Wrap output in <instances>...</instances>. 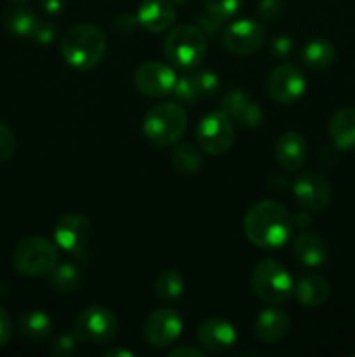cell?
Instances as JSON below:
<instances>
[{
    "instance_id": "ffe728a7",
    "label": "cell",
    "mask_w": 355,
    "mask_h": 357,
    "mask_svg": "<svg viewBox=\"0 0 355 357\" xmlns=\"http://www.w3.org/2000/svg\"><path fill=\"white\" fill-rule=\"evenodd\" d=\"M292 255L305 267H320L327 260L326 241L317 234L303 230L292 243Z\"/></svg>"
},
{
    "instance_id": "f35d334b",
    "label": "cell",
    "mask_w": 355,
    "mask_h": 357,
    "mask_svg": "<svg viewBox=\"0 0 355 357\" xmlns=\"http://www.w3.org/2000/svg\"><path fill=\"white\" fill-rule=\"evenodd\" d=\"M113 26H115V30L122 31V33H131V31L138 26V20H136V16L122 14V16H118L117 20H115Z\"/></svg>"
},
{
    "instance_id": "f546056e",
    "label": "cell",
    "mask_w": 355,
    "mask_h": 357,
    "mask_svg": "<svg viewBox=\"0 0 355 357\" xmlns=\"http://www.w3.org/2000/svg\"><path fill=\"white\" fill-rule=\"evenodd\" d=\"M171 94H173L178 101H181V103H194V101H197L198 98H200L197 86H195L194 82V77L191 75L178 77L176 84H174L173 87V93Z\"/></svg>"
},
{
    "instance_id": "74e56055",
    "label": "cell",
    "mask_w": 355,
    "mask_h": 357,
    "mask_svg": "<svg viewBox=\"0 0 355 357\" xmlns=\"http://www.w3.org/2000/svg\"><path fill=\"white\" fill-rule=\"evenodd\" d=\"M197 21H198V24H200V30L204 31V35L207 33V35H214L216 31L219 30V26H221V23L223 21L221 20H218V17H214V16H211V14H207V16H198L197 17Z\"/></svg>"
},
{
    "instance_id": "5bb4252c",
    "label": "cell",
    "mask_w": 355,
    "mask_h": 357,
    "mask_svg": "<svg viewBox=\"0 0 355 357\" xmlns=\"http://www.w3.org/2000/svg\"><path fill=\"white\" fill-rule=\"evenodd\" d=\"M221 110L233 124L244 129H256L263 122V110L244 89L228 91L221 100Z\"/></svg>"
},
{
    "instance_id": "ba28073f",
    "label": "cell",
    "mask_w": 355,
    "mask_h": 357,
    "mask_svg": "<svg viewBox=\"0 0 355 357\" xmlns=\"http://www.w3.org/2000/svg\"><path fill=\"white\" fill-rule=\"evenodd\" d=\"M195 138L198 146L209 155H223L232 149L235 142V131H233V122L223 110L209 112L207 115L200 119L197 129H195Z\"/></svg>"
},
{
    "instance_id": "7a4b0ae2",
    "label": "cell",
    "mask_w": 355,
    "mask_h": 357,
    "mask_svg": "<svg viewBox=\"0 0 355 357\" xmlns=\"http://www.w3.org/2000/svg\"><path fill=\"white\" fill-rule=\"evenodd\" d=\"M59 49L66 65L86 72L101 63L106 51V37L94 24L80 23L65 31Z\"/></svg>"
},
{
    "instance_id": "d6a6232c",
    "label": "cell",
    "mask_w": 355,
    "mask_h": 357,
    "mask_svg": "<svg viewBox=\"0 0 355 357\" xmlns=\"http://www.w3.org/2000/svg\"><path fill=\"white\" fill-rule=\"evenodd\" d=\"M16 152V136L13 129L6 124H0V164L7 162Z\"/></svg>"
},
{
    "instance_id": "44dd1931",
    "label": "cell",
    "mask_w": 355,
    "mask_h": 357,
    "mask_svg": "<svg viewBox=\"0 0 355 357\" xmlns=\"http://www.w3.org/2000/svg\"><path fill=\"white\" fill-rule=\"evenodd\" d=\"M329 138L340 150L355 149V108L345 107L329 121Z\"/></svg>"
},
{
    "instance_id": "52a82bcc",
    "label": "cell",
    "mask_w": 355,
    "mask_h": 357,
    "mask_svg": "<svg viewBox=\"0 0 355 357\" xmlns=\"http://www.w3.org/2000/svg\"><path fill=\"white\" fill-rule=\"evenodd\" d=\"M73 333L87 344H110L118 333V319L106 307L90 305L77 316Z\"/></svg>"
},
{
    "instance_id": "8d00e7d4",
    "label": "cell",
    "mask_w": 355,
    "mask_h": 357,
    "mask_svg": "<svg viewBox=\"0 0 355 357\" xmlns=\"http://www.w3.org/2000/svg\"><path fill=\"white\" fill-rule=\"evenodd\" d=\"M13 337V323H10L9 314L0 309V347H6Z\"/></svg>"
},
{
    "instance_id": "836d02e7",
    "label": "cell",
    "mask_w": 355,
    "mask_h": 357,
    "mask_svg": "<svg viewBox=\"0 0 355 357\" xmlns=\"http://www.w3.org/2000/svg\"><path fill=\"white\" fill-rule=\"evenodd\" d=\"M284 14L282 0H260L258 3V16L263 21H277Z\"/></svg>"
},
{
    "instance_id": "cb8c5ba5",
    "label": "cell",
    "mask_w": 355,
    "mask_h": 357,
    "mask_svg": "<svg viewBox=\"0 0 355 357\" xmlns=\"http://www.w3.org/2000/svg\"><path fill=\"white\" fill-rule=\"evenodd\" d=\"M49 284L59 293H70L79 291L80 286H82V272L77 265H73L72 261H63V264H56L52 267V271L49 272Z\"/></svg>"
},
{
    "instance_id": "4316f807",
    "label": "cell",
    "mask_w": 355,
    "mask_h": 357,
    "mask_svg": "<svg viewBox=\"0 0 355 357\" xmlns=\"http://www.w3.org/2000/svg\"><path fill=\"white\" fill-rule=\"evenodd\" d=\"M171 164H173L174 171H178L183 176H191L197 173L202 166V155L191 143H181L173 150L171 155Z\"/></svg>"
},
{
    "instance_id": "30bf717a",
    "label": "cell",
    "mask_w": 355,
    "mask_h": 357,
    "mask_svg": "<svg viewBox=\"0 0 355 357\" xmlns=\"http://www.w3.org/2000/svg\"><path fill=\"white\" fill-rule=\"evenodd\" d=\"M306 80L303 73L292 65H281L274 68L267 80V93L270 100L281 105H291L303 98Z\"/></svg>"
},
{
    "instance_id": "9a60e30c",
    "label": "cell",
    "mask_w": 355,
    "mask_h": 357,
    "mask_svg": "<svg viewBox=\"0 0 355 357\" xmlns=\"http://www.w3.org/2000/svg\"><path fill=\"white\" fill-rule=\"evenodd\" d=\"M292 192L299 204L312 213H320L329 206L331 202V187L326 178L319 173H303L296 178L292 185Z\"/></svg>"
},
{
    "instance_id": "ee69618b",
    "label": "cell",
    "mask_w": 355,
    "mask_h": 357,
    "mask_svg": "<svg viewBox=\"0 0 355 357\" xmlns=\"http://www.w3.org/2000/svg\"><path fill=\"white\" fill-rule=\"evenodd\" d=\"M171 2H178V3H183V2H187V0H171Z\"/></svg>"
},
{
    "instance_id": "e575fe53",
    "label": "cell",
    "mask_w": 355,
    "mask_h": 357,
    "mask_svg": "<svg viewBox=\"0 0 355 357\" xmlns=\"http://www.w3.org/2000/svg\"><path fill=\"white\" fill-rule=\"evenodd\" d=\"M31 38H33L37 44H42V45L51 44V42L56 38V26L52 23H49V21H40V23L37 24V28H35Z\"/></svg>"
},
{
    "instance_id": "8fae6325",
    "label": "cell",
    "mask_w": 355,
    "mask_h": 357,
    "mask_svg": "<svg viewBox=\"0 0 355 357\" xmlns=\"http://www.w3.org/2000/svg\"><path fill=\"white\" fill-rule=\"evenodd\" d=\"M223 45L237 56L254 54L265 42V28L254 20H239L223 31Z\"/></svg>"
},
{
    "instance_id": "2e32d148",
    "label": "cell",
    "mask_w": 355,
    "mask_h": 357,
    "mask_svg": "<svg viewBox=\"0 0 355 357\" xmlns=\"http://www.w3.org/2000/svg\"><path fill=\"white\" fill-rule=\"evenodd\" d=\"M197 340L205 351L212 354H221L235 345V326L223 317H209L198 326Z\"/></svg>"
},
{
    "instance_id": "7bdbcfd3",
    "label": "cell",
    "mask_w": 355,
    "mask_h": 357,
    "mask_svg": "<svg viewBox=\"0 0 355 357\" xmlns=\"http://www.w3.org/2000/svg\"><path fill=\"white\" fill-rule=\"evenodd\" d=\"M104 357H134V354L125 349H111V351L104 352Z\"/></svg>"
},
{
    "instance_id": "bcb514c9",
    "label": "cell",
    "mask_w": 355,
    "mask_h": 357,
    "mask_svg": "<svg viewBox=\"0 0 355 357\" xmlns=\"http://www.w3.org/2000/svg\"><path fill=\"white\" fill-rule=\"evenodd\" d=\"M352 356H354V357H355V352H354V354H352Z\"/></svg>"
},
{
    "instance_id": "f1b7e54d",
    "label": "cell",
    "mask_w": 355,
    "mask_h": 357,
    "mask_svg": "<svg viewBox=\"0 0 355 357\" xmlns=\"http://www.w3.org/2000/svg\"><path fill=\"white\" fill-rule=\"evenodd\" d=\"M202 6H204L207 14L221 21H226L228 17L235 16L239 13L242 0H202Z\"/></svg>"
},
{
    "instance_id": "9c48e42d",
    "label": "cell",
    "mask_w": 355,
    "mask_h": 357,
    "mask_svg": "<svg viewBox=\"0 0 355 357\" xmlns=\"http://www.w3.org/2000/svg\"><path fill=\"white\" fill-rule=\"evenodd\" d=\"M183 331V319L174 309H157L146 317L145 333L146 344L155 349H164L173 345Z\"/></svg>"
},
{
    "instance_id": "6da1fadb",
    "label": "cell",
    "mask_w": 355,
    "mask_h": 357,
    "mask_svg": "<svg viewBox=\"0 0 355 357\" xmlns=\"http://www.w3.org/2000/svg\"><path fill=\"white\" fill-rule=\"evenodd\" d=\"M292 216L281 202L260 201L244 216V234L254 246L263 250L282 248L292 234Z\"/></svg>"
},
{
    "instance_id": "603a6c76",
    "label": "cell",
    "mask_w": 355,
    "mask_h": 357,
    "mask_svg": "<svg viewBox=\"0 0 355 357\" xmlns=\"http://www.w3.org/2000/svg\"><path fill=\"white\" fill-rule=\"evenodd\" d=\"M21 335L30 342H42L52 333V319L44 310H28L17 321Z\"/></svg>"
},
{
    "instance_id": "4fadbf2b",
    "label": "cell",
    "mask_w": 355,
    "mask_h": 357,
    "mask_svg": "<svg viewBox=\"0 0 355 357\" xmlns=\"http://www.w3.org/2000/svg\"><path fill=\"white\" fill-rule=\"evenodd\" d=\"M93 234L90 222L80 213H68L56 222L54 244L68 253H80Z\"/></svg>"
},
{
    "instance_id": "e0dca14e",
    "label": "cell",
    "mask_w": 355,
    "mask_h": 357,
    "mask_svg": "<svg viewBox=\"0 0 355 357\" xmlns=\"http://www.w3.org/2000/svg\"><path fill=\"white\" fill-rule=\"evenodd\" d=\"M136 20L146 31L160 33L173 26L176 10L171 0H145L136 13Z\"/></svg>"
},
{
    "instance_id": "f6af8a7d",
    "label": "cell",
    "mask_w": 355,
    "mask_h": 357,
    "mask_svg": "<svg viewBox=\"0 0 355 357\" xmlns=\"http://www.w3.org/2000/svg\"><path fill=\"white\" fill-rule=\"evenodd\" d=\"M13 2H17V3H23V2H28V0H13Z\"/></svg>"
},
{
    "instance_id": "4dcf8cb0",
    "label": "cell",
    "mask_w": 355,
    "mask_h": 357,
    "mask_svg": "<svg viewBox=\"0 0 355 357\" xmlns=\"http://www.w3.org/2000/svg\"><path fill=\"white\" fill-rule=\"evenodd\" d=\"M194 82L197 86V91L200 96H212L219 89V77L212 70H198L191 73Z\"/></svg>"
},
{
    "instance_id": "3957f363",
    "label": "cell",
    "mask_w": 355,
    "mask_h": 357,
    "mask_svg": "<svg viewBox=\"0 0 355 357\" xmlns=\"http://www.w3.org/2000/svg\"><path fill=\"white\" fill-rule=\"evenodd\" d=\"M188 126L187 112L176 103H157L146 112L143 132L155 146H171L181 139Z\"/></svg>"
},
{
    "instance_id": "ab89813d",
    "label": "cell",
    "mask_w": 355,
    "mask_h": 357,
    "mask_svg": "<svg viewBox=\"0 0 355 357\" xmlns=\"http://www.w3.org/2000/svg\"><path fill=\"white\" fill-rule=\"evenodd\" d=\"M202 356H204V352L198 351V349L195 347H188V345H181V347L173 349V351L169 352V357H202Z\"/></svg>"
},
{
    "instance_id": "8992f818",
    "label": "cell",
    "mask_w": 355,
    "mask_h": 357,
    "mask_svg": "<svg viewBox=\"0 0 355 357\" xmlns=\"http://www.w3.org/2000/svg\"><path fill=\"white\" fill-rule=\"evenodd\" d=\"M14 267L26 278L47 275L58 264V248L40 236L24 237L13 253Z\"/></svg>"
},
{
    "instance_id": "7c38bea8",
    "label": "cell",
    "mask_w": 355,
    "mask_h": 357,
    "mask_svg": "<svg viewBox=\"0 0 355 357\" xmlns=\"http://www.w3.org/2000/svg\"><path fill=\"white\" fill-rule=\"evenodd\" d=\"M176 79L174 70L160 61L141 63L134 72L136 89L148 98H162L173 93Z\"/></svg>"
},
{
    "instance_id": "7402d4cb",
    "label": "cell",
    "mask_w": 355,
    "mask_h": 357,
    "mask_svg": "<svg viewBox=\"0 0 355 357\" xmlns=\"http://www.w3.org/2000/svg\"><path fill=\"white\" fill-rule=\"evenodd\" d=\"M294 295L303 307L313 309V307H320L327 302L331 295V286L322 275L308 274L299 279L294 288Z\"/></svg>"
},
{
    "instance_id": "d4e9b609",
    "label": "cell",
    "mask_w": 355,
    "mask_h": 357,
    "mask_svg": "<svg viewBox=\"0 0 355 357\" xmlns=\"http://www.w3.org/2000/svg\"><path fill=\"white\" fill-rule=\"evenodd\" d=\"M334 58H336L334 45L324 38H313V40L306 42L301 52V61L312 70L329 68L334 63Z\"/></svg>"
},
{
    "instance_id": "1f68e13d",
    "label": "cell",
    "mask_w": 355,
    "mask_h": 357,
    "mask_svg": "<svg viewBox=\"0 0 355 357\" xmlns=\"http://www.w3.org/2000/svg\"><path fill=\"white\" fill-rule=\"evenodd\" d=\"M77 342H79V337L75 333H63L56 338L49 352L56 357H70L75 352Z\"/></svg>"
},
{
    "instance_id": "484cf974",
    "label": "cell",
    "mask_w": 355,
    "mask_h": 357,
    "mask_svg": "<svg viewBox=\"0 0 355 357\" xmlns=\"http://www.w3.org/2000/svg\"><path fill=\"white\" fill-rule=\"evenodd\" d=\"M38 23H40L38 16L28 7H13L3 16V24L7 30L23 38H31Z\"/></svg>"
},
{
    "instance_id": "277c9868",
    "label": "cell",
    "mask_w": 355,
    "mask_h": 357,
    "mask_svg": "<svg viewBox=\"0 0 355 357\" xmlns=\"http://www.w3.org/2000/svg\"><path fill=\"white\" fill-rule=\"evenodd\" d=\"M251 289L265 303H285L294 291L287 268L277 260L265 258L251 272Z\"/></svg>"
},
{
    "instance_id": "d590c367",
    "label": "cell",
    "mask_w": 355,
    "mask_h": 357,
    "mask_svg": "<svg viewBox=\"0 0 355 357\" xmlns=\"http://www.w3.org/2000/svg\"><path fill=\"white\" fill-rule=\"evenodd\" d=\"M292 47H294V44H292V38L289 35H277L271 40V52L275 56H281V58H285V56L291 54Z\"/></svg>"
},
{
    "instance_id": "d6986e66",
    "label": "cell",
    "mask_w": 355,
    "mask_h": 357,
    "mask_svg": "<svg viewBox=\"0 0 355 357\" xmlns=\"http://www.w3.org/2000/svg\"><path fill=\"white\" fill-rule=\"evenodd\" d=\"M291 319L285 312L278 309H265L258 314L254 323V335L263 344H277L289 333Z\"/></svg>"
},
{
    "instance_id": "ac0fdd59",
    "label": "cell",
    "mask_w": 355,
    "mask_h": 357,
    "mask_svg": "<svg viewBox=\"0 0 355 357\" xmlns=\"http://www.w3.org/2000/svg\"><path fill=\"white\" fill-rule=\"evenodd\" d=\"M306 153H308L306 139L296 131L284 132L275 143V157L285 171H298L306 160Z\"/></svg>"
},
{
    "instance_id": "5b68a950",
    "label": "cell",
    "mask_w": 355,
    "mask_h": 357,
    "mask_svg": "<svg viewBox=\"0 0 355 357\" xmlns=\"http://www.w3.org/2000/svg\"><path fill=\"white\" fill-rule=\"evenodd\" d=\"M205 47L207 42L204 31L195 24H178L164 40V52L167 59L183 70L200 65L205 56Z\"/></svg>"
},
{
    "instance_id": "b9f144b4",
    "label": "cell",
    "mask_w": 355,
    "mask_h": 357,
    "mask_svg": "<svg viewBox=\"0 0 355 357\" xmlns=\"http://www.w3.org/2000/svg\"><path fill=\"white\" fill-rule=\"evenodd\" d=\"M292 223H294L296 227H299V229L306 230L310 227V223H312V220H310V216L305 215V213H298V215L292 218Z\"/></svg>"
},
{
    "instance_id": "60d3db41",
    "label": "cell",
    "mask_w": 355,
    "mask_h": 357,
    "mask_svg": "<svg viewBox=\"0 0 355 357\" xmlns=\"http://www.w3.org/2000/svg\"><path fill=\"white\" fill-rule=\"evenodd\" d=\"M40 6L42 9L45 10L47 14H59L65 7V0H40Z\"/></svg>"
},
{
    "instance_id": "83f0119b",
    "label": "cell",
    "mask_w": 355,
    "mask_h": 357,
    "mask_svg": "<svg viewBox=\"0 0 355 357\" xmlns=\"http://www.w3.org/2000/svg\"><path fill=\"white\" fill-rule=\"evenodd\" d=\"M184 291V281L178 271H164L155 281V295L160 302H174Z\"/></svg>"
}]
</instances>
